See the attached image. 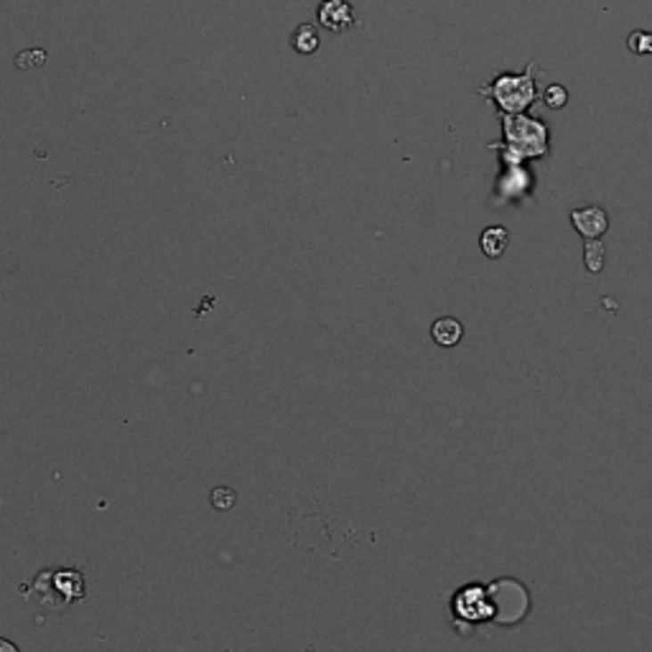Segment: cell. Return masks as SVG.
Here are the masks:
<instances>
[{
    "label": "cell",
    "mask_w": 652,
    "mask_h": 652,
    "mask_svg": "<svg viewBox=\"0 0 652 652\" xmlns=\"http://www.w3.org/2000/svg\"><path fill=\"white\" fill-rule=\"evenodd\" d=\"M461 334H464V326L461 322H456V319H438L431 329V337H434L436 342L441 346H453L459 345V339H461Z\"/></svg>",
    "instance_id": "cell-5"
},
{
    "label": "cell",
    "mask_w": 652,
    "mask_h": 652,
    "mask_svg": "<svg viewBox=\"0 0 652 652\" xmlns=\"http://www.w3.org/2000/svg\"><path fill=\"white\" fill-rule=\"evenodd\" d=\"M505 135L515 151L523 156H541L548 148V127L530 120L523 112H505Z\"/></svg>",
    "instance_id": "cell-2"
},
{
    "label": "cell",
    "mask_w": 652,
    "mask_h": 652,
    "mask_svg": "<svg viewBox=\"0 0 652 652\" xmlns=\"http://www.w3.org/2000/svg\"><path fill=\"white\" fill-rule=\"evenodd\" d=\"M571 222L576 227V232H581L583 237L589 240H597L607 232L609 227V219H607V212L599 209V207H586V209H576L571 215Z\"/></svg>",
    "instance_id": "cell-4"
},
{
    "label": "cell",
    "mask_w": 652,
    "mask_h": 652,
    "mask_svg": "<svg viewBox=\"0 0 652 652\" xmlns=\"http://www.w3.org/2000/svg\"><path fill=\"white\" fill-rule=\"evenodd\" d=\"M508 242H509V232L505 227H489L485 230V235H482V250L487 257H500V255L508 250Z\"/></svg>",
    "instance_id": "cell-7"
},
{
    "label": "cell",
    "mask_w": 652,
    "mask_h": 652,
    "mask_svg": "<svg viewBox=\"0 0 652 652\" xmlns=\"http://www.w3.org/2000/svg\"><path fill=\"white\" fill-rule=\"evenodd\" d=\"M543 102L548 108L553 110H561L566 102H568V92L563 85H550V87H545L543 92Z\"/></svg>",
    "instance_id": "cell-10"
},
{
    "label": "cell",
    "mask_w": 652,
    "mask_h": 652,
    "mask_svg": "<svg viewBox=\"0 0 652 652\" xmlns=\"http://www.w3.org/2000/svg\"><path fill=\"white\" fill-rule=\"evenodd\" d=\"M212 505L217 509H230L235 505V492L227 487H217L212 492Z\"/></svg>",
    "instance_id": "cell-11"
},
{
    "label": "cell",
    "mask_w": 652,
    "mask_h": 652,
    "mask_svg": "<svg viewBox=\"0 0 652 652\" xmlns=\"http://www.w3.org/2000/svg\"><path fill=\"white\" fill-rule=\"evenodd\" d=\"M290 44H293V49L298 52V54H314L316 49H319V31H316V26H311V23H301L296 31H293V37H290Z\"/></svg>",
    "instance_id": "cell-6"
},
{
    "label": "cell",
    "mask_w": 652,
    "mask_h": 652,
    "mask_svg": "<svg viewBox=\"0 0 652 652\" xmlns=\"http://www.w3.org/2000/svg\"><path fill=\"white\" fill-rule=\"evenodd\" d=\"M583 260H586V268L591 273L601 271L604 268V245L597 242V240H591L586 245V250H583Z\"/></svg>",
    "instance_id": "cell-8"
},
{
    "label": "cell",
    "mask_w": 652,
    "mask_h": 652,
    "mask_svg": "<svg viewBox=\"0 0 652 652\" xmlns=\"http://www.w3.org/2000/svg\"><path fill=\"white\" fill-rule=\"evenodd\" d=\"M319 23L334 34H345L357 23V19L346 0H324L319 5Z\"/></svg>",
    "instance_id": "cell-3"
},
{
    "label": "cell",
    "mask_w": 652,
    "mask_h": 652,
    "mask_svg": "<svg viewBox=\"0 0 652 652\" xmlns=\"http://www.w3.org/2000/svg\"><path fill=\"white\" fill-rule=\"evenodd\" d=\"M479 92L485 97H492L505 112H526L538 100L535 61H530L523 74H500L492 85L482 87Z\"/></svg>",
    "instance_id": "cell-1"
},
{
    "label": "cell",
    "mask_w": 652,
    "mask_h": 652,
    "mask_svg": "<svg viewBox=\"0 0 652 652\" xmlns=\"http://www.w3.org/2000/svg\"><path fill=\"white\" fill-rule=\"evenodd\" d=\"M0 648H11V650H16L13 645H5V642H0Z\"/></svg>",
    "instance_id": "cell-12"
},
{
    "label": "cell",
    "mask_w": 652,
    "mask_h": 652,
    "mask_svg": "<svg viewBox=\"0 0 652 652\" xmlns=\"http://www.w3.org/2000/svg\"><path fill=\"white\" fill-rule=\"evenodd\" d=\"M627 46L634 54H652V34L650 31H632L627 38Z\"/></svg>",
    "instance_id": "cell-9"
}]
</instances>
